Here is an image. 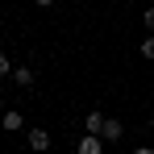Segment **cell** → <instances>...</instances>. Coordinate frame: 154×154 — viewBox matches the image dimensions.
I'll return each instance as SVG.
<instances>
[{
  "label": "cell",
  "instance_id": "1",
  "mask_svg": "<svg viewBox=\"0 0 154 154\" xmlns=\"http://www.w3.org/2000/svg\"><path fill=\"white\" fill-rule=\"evenodd\" d=\"M121 137H125V125H121L117 117H108L104 129H100V142H121Z\"/></svg>",
  "mask_w": 154,
  "mask_h": 154
},
{
  "label": "cell",
  "instance_id": "2",
  "mask_svg": "<svg viewBox=\"0 0 154 154\" xmlns=\"http://www.w3.org/2000/svg\"><path fill=\"white\" fill-rule=\"evenodd\" d=\"M29 150L46 154V150H50V133H46V129H29Z\"/></svg>",
  "mask_w": 154,
  "mask_h": 154
},
{
  "label": "cell",
  "instance_id": "3",
  "mask_svg": "<svg viewBox=\"0 0 154 154\" xmlns=\"http://www.w3.org/2000/svg\"><path fill=\"white\" fill-rule=\"evenodd\" d=\"M21 125H25V117H21L17 108H8V112L0 117V129H4V133H17V129H21Z\"/></svg>",
  "mask_w": 154,
  "mask_h": 154
},
{
  "label": "cell",
  "instance_id": "4",
  "mask_svg": "<svg viewBox=\"0 0 154 154\" xmlns=\"http://www.w3.org/2000/svg\"><path fill=\"white\" fill-rule=\"evenodd\" d=\"M100 150H104V142H100V137H92V133H83L79 146H75V154H100Z\"/></svg>",
  "mask_w": 154,
  "mask_h": 154
},
{
  "label": "cell",
  "instance_id": "5",
  "mask_svg": "<svg viewBox=\"0 0 154 154\" xmlns=\"http://www.w3.org/2000/svg\"><path fill=\"white\" fill-rule=\"evenodd\" d=\"M13 79H17V88H33L38 71H33V67H17V71H13Z\"/></svg>",
  "mask_w": 154,
  "mask_h": 154
},
{
  "label": "cell",
  "instance_id": "6",
  "mask_svg": "<svg viewBox=\"0 0 154 154\" xmlns=\"http://www.w3.org/2000/svg\"><path fill=\"white\" fill-rule=\"evenodd\" d=\"M104 121H108V117H100V112H88V117H83V125H88V133H92V137H100Z\"/></svg>",
  "mask_w": 154,
  "mask_h": 154
},
{
  "label": "cell",
  "instance_id": "7",
  "mask_svg": "<svg viewBox=\"0 0 154 154\" xmlns=\"http://www.w3.org/2000/svg\"><path fill=\"white\" fill-rule=\"evenodd\" d=\"M142 58H154V33L146 38V42H142Z\"/></svg>",
  "mask_w": 154,
  "mask_h": 154
},
{
  "label": "cell",
  "instance_id": "8",
  "mask_svg": "<svg viewBox=\"0 0 154 154\" xmlns=\"http://www.w3.org/2000/svg\"><path fill=\"white\" fill-rule=\"evenodd\" d=\"M13 71H17V67H13V63H8V58L0 54V75H13Z\"/></svg>",
  "mask_w": 154,
  "mask_h": 154
},
{
  "label": "cell",
  "instance_id": "9",
  "mask_svg": "<svg viewBox=\"0 0 154 154\" xmlns=\"http://www.w3.org/2000/svg\"><path fill=\"white\" fill-rule=\"evenodd\" d=\"M142 25H146V29H154V8H146V13H142Z\"/></svg>",
  "mask_w": 154,
  "mask_h": 154
},
{
  "label": "cell",
  "instance_id": "10",
  "mask_svg": "<svg viewBox=\"0 0 154 154\" xmlns=\"http://www.w3.org/2000/svg\"><path fill=\"white\" fill-rule=\"evenodd\" d=\"M133 154H154V150H150V146H137V150H133Z\"/></svg>",
  "mask_w": 154,
  "mask_h": 154
},
{
  "label": "cell",
  "instance_id": "11",
  "mask_svg": "<svg viewBox=\"0 0 154 154\" xmlns=\"http://www.w3.org/2000/svg\"><path fill=\"white\" fill-rule=\"evenodd\" d=\"M4 112H8V108H4V96H0V117H4Z\"/></svg>",
  "mask_w": 154,
  "mask_h": 154
},
{
  "label": "cell",
  "instance_id": "12",
  "mask_svg": "<svg viewBox=\"0 0 154 154\" xmlns=\"http://www.w3.org/2000/svg\"><path fill=\"white\" fill-rule=\"evenodd\" d=\"M150 125H154V112H150Z\"/></svg>",
  "mask_w": 154,
  "mask_h": 154
}]
</instances>
